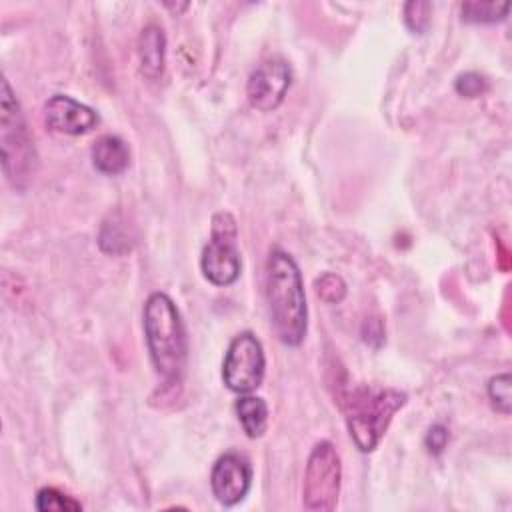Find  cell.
Masks as SVG:
<instances>
[{
    "mask_svg": "<svg viewBox=\"0 0 512 512\" xmlns=\"http://www.w3.org/2000/svg\"><path fill=\"white\" fill-rule=\"evenodd\" d=\"M430 12H432L430 2H418V0L406 2L404 4V22L414 34H422V32H426V28L430 24Z\"/></svg>",
    "mask_w": 512,
    "mask_h": 512,
    "instance_id": "d6986e66",
    "label": "cell"
},
{
    "mask_svg": "<svg viewBox=\"0 0 512 512\" xmlns=\"http://www.w3.org/2000/svg\"><path fill=\"white\" fill-rule=\"evenodd\" d=\"M424 444H426L430 454H442L446 444H448V428L444 424L430 426V430L426 432Z\"/></svg>",
    "mask_w": 512,
    "mask_h": 512,
    "instance_id": "44dd1931",
    "label": "cell"
},
{
    "mask_svg": "<svg viewBox=\"0 0 512 512\" xmlns=\"http://www.w3.org/2000/svg\"><path fill=\"white\" fill-rule=\"evenodd\" d=\"M408 396L396 388L360 384L348 390L342 400V410L350 436L360 452H372L394 414L406 404Z\"/></svg>",
    "mask_w": 512,
    "mask_h": 512,
    "instance_id": "3957f363",
    "label": "cell"
},
{
    "mask_svg": "<svg viewBox=\"0 0 512 512\" xmlns=\"http://www.w3.org/2000/svg\"><path fill=\"white\" fill-rule=\"evenodd\" d=\"M292 84L290 64L282 58H268L256 66L246 84L250 104L260 112L276 110Z\"/></svg>",
    "mask_w": 512,
    "mask_h": 512,
    "instance_id": "ba28073f",
    "label": "cell"
},
{
    "mask_svg": "<svg viewBox=\"0 0 512 512\" xmlns=\"http://www.w3.org/2000/svg\"><path fill=\"white\" fill-rule=\"evenodd\" d=\"M238 420L242 424V430L246 432L248 438H260L266 432L268 424V406L262 398L244 394L236 400L234 406Z\"/></svg>",
    "mask_w": 512,
    "mask_h": 512,
    "instance_id": "4fadbf2b",
    "label": "cell"
},
{
    "mask_svg": "<svg viewBox=\"0 0 512 512\" xmlns=\"http://www.w3.org/2000/svg\"><path fill=\"white\" fill-rule=\"evenodd\" d=\"M316 294L320 300H324L326 304H338L344 300L346 296V282L342 280V276L334 274V272H326L322 274L316 282H314Z\"/></svg>",
    "mask_w": 512,
    "mask_h": 512,
    "instance_id": "e0dca14e",
    "label": "cell"
},
{
    "mask_svg": "<svg viewBox=\"0 0 512 512\" xmlns=\"http://www.w3.org/2000/svg\"><path fill=\"white\" fill-rule=\"evenodd\" d=\"M250 486H252V466L244 456L236 452H228L214 462L212 474H210V488L214 498L222 506H234L242 502Z\"/></svg>",
    "mask_w": 512,
    "mask_h": 512,
    "instance_id": "9c48e42d",
    "label": "cell"
},
{
    "mask_svg": "<svg viewBox=\"0 0 512 512\" xmlns=\"http://www.w3.org/2000/svg\"><path fill=\"white\" fill-rule=\"evenodd\" d=\"M36 508L40 512H80L82 504L58 488L46 486L36 494Z\"/></svg>",
    "mask_w": 512,
    "mask_h": 512,
    "instance_id": "2e32d148",
    "label": "cell"
},
{
    "mask_svg": "<svg viewBox=\"0 0 512 512\" xmlns=\"http://www.w3.org/2000/svg\"><path fill=\"white\" fill-rule=\"evenodd\" d=\"M92 164L98 172L116 176L122 174L130 164V150L120 136L106 134L98 138L92 146Z\"/></svg>",
    "mask_w": 512,
    "mask_h": 512,
    "instance_id": "7c38bea8",
    "label": "cell"
},
{
    "mask_svg": "<svg viewBox=\"0 0 512 512\" xmlns=\"http://www.w3.org/2000/svg\"><path fill=\"white\" fill-rule=\"evenodd\" d=\"M238 228L230 212H216L212 216L210 240L202 250L200 268L204 278L214 286H230L238 280L242 270L238 250Z\"/></svg>",
    "mask_w": 512,
    "mask_h": 512,
    "instance_id": "5b68a950",
    "label": "cell"
},
{
    "mask_svg": "<svg viewBox=\"0 0 512 512\" xmlns=\"http://www.w3.org/2000/svg\"><path fill=\"white\" fill-rule=\"evenodd\" d=\"M0 110L2 170L14 188L24 190L36 172V150L22 108L6 78L2 80Z\"/></svg>",
    "mask_w": 512,
    "mask_h": 512,
    "instance_id": "277c9868",
    "label": "cell"
},
{
    "mask_svg": "<svg viewBox=\"0 0 512 512\" xmlns=\"http://www.w3.org/2000/svg\"><path fill=\"white\" fill-rule=\"evenodd\" d=\"M266 358L260 340L252 332H240L228 344L222 362V380L236 394H250L264 380Z\"/></svg>",
    "mask_w": 512,
    "mask_h": 512,
    "instance_id": "52a82bcc",
    "label": "cell"
},
{
    "mask_svg": "<svg viewBox=\"0 0 512 512\" xmlns=\"http://www.w3.org/2000/svg\"><path fill=\"white\" fill-rule=\"evenodd\" d=\"M342 480V464L336 448L322 440L314 444L304 472L302 502L308 510L330 512L336 508Z\"/></svg>",
    "mask_w": 512,
    "mask_h": 512,
    "instance_id": "8992f818",
    "label": "cell"
},
{
    "mask_svg": "<svg viewBox=\"0 0 512 512\" xmlns=\"http://www.w3.org/2000/svg\"><path fill=\"white\" fill-rule=\"evenodd\" d=\"M488 398L492 402V406L502 412L504 416L510 414V374L508 372H502V374H496L488 380Z\"/></svg>",
    "mask_w": 512,
    "mask_h": 512,
    "instance_id": "ac0fdd59",
    "label": "cell"
},
{
    "mask_svg": "<svg viewBox=\"0 0 512 512\" xmlns=\"http://www.w3.org/2000/svg\"><path fill=\"white\" fill-rule=\"evenodd\" d=\"M266 300L280 342L302 344L308 328L302 274L294 258L280 248H274L266 262Z\"/></svg>",
    "mask_w": 512,
    "mask_h": 512,
    "instance_id": "6da1fadb",
    "label": "cell"
},
{
    "mask_svg": "<svg viewBox=\"0 0 512 512\" xmlns=\"http://www.w3.org/2000/svg\"><path fill=\"white\" fill-rule=\"evenodd\" d=\"M454 88L460 96H466V98H476L480 94H484L488 90V82L484 76H480L478 72H464L456 78L454 82Z\"/></svg>",
    "mask_w": 512,
    "mask_h": 512,
    "instance_id": "ffe728a7",
    "label": "cell"
},
{
    "mask_svg": "<svg viewBox=\"0 0 512 512\" xmlns=\"http://www.w3.org/2000/svg\"><path fill=\"white\" fill-rule=\"evenodd\" d=\"M98 244L106 254H124L132 248L130 244V234L124 226V222H120L118 218H108L102 228H100V236H98Z\"/></svg>",
    "mask_w": 512,
    "mask_h": 512,
    "instance_id": "5bb4252c",
    "label": "cell"
},
{
    "mask_svg": "<svg viewBox=\"0 0 512 512\" xmlns=\"http://www.w3.org/2000/svg\"><path fill=\"white\" fill-rule=\"evenodd\" d=\"M138 60L144 78L158 80L162 76L166 60V36L160 26L148 24L142 28L138 36Z\"/></svg>",
    "mask_w": 512,
    "mask_h": 512,
    "instance_id": "8fae6325",
    "label": "cell"
},
{
    "mask_svg": "<svg viewBox=\"0 0 512 512\" xmlns=\"http://www.w3.org/2000/svg\"><path fill=\"white\" fill-rule=\"evenodd\" d=\"M508 2H464L462 20L472 24H494L506 18Z\"/></svg>",
    "mask_w": 512,
    "mask_h": 512,
    "instance_id": "9a60e30c",
    "label": "cell"
},
{
    "mask_svg": "<svg viewBox=\"0 0 512 512\" xmlns=\"http://www.w3.org/2000/svg\"><path fill=\"white\" fill-rule=\"evenodd\" d=\"M144 336L156 372L168 382L178 384L188 358V340L182 316L164 292H154L144 304Z\"/></svg>",
    "mask_w": 512,
    "mask_h": 512,
    "instance_id": "7a4b0ae2",
    "label": "cell"
},
{
    "mask_svg": "<svg viewBox=\"0 0 512 512\" xmlns=\"http://www.w3.org/2000/svg\"><path fill=\"white\" fill-rule=\"evenodd\" d=\"M44 122L50 130L68 136H80L98 126L96 110L66 94H54L44 104Z\"/></svg>",
    "mask_w": 512,
    "mask_h": 512,
    "instance_id": "30bf717a",
    "label": "cell"
}]
</instances>
